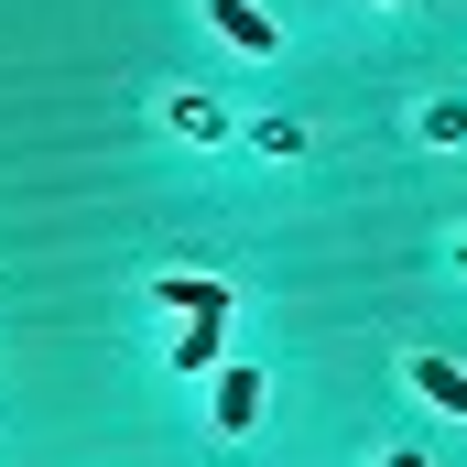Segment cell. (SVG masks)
Masks as SVG:
<instances>
[{
    "mask_svg": "<svg viewBox=\"0 0 467 467\" xmlns=\"http://www.w3.org/2000/svg\"><path fill=\"white\" fill-rule=\"evenodd\" d=\"M152 305L163 316H239V283H218V272H163Z\"/></svg>",
    "mask_w": 467,
    "mask_h": 467,
    "instance_id": "6da1fadb",
    "label": "cell"
},
{
    "mask_svg": "<svg viewBox=\"0 0 467 467\" xmlns=\"http://www.w3.org/2000/svg\"><path fill=\"white\" fill-rule=\"evenodd\" d=\"M380 11H391V0H380Z\"/></svg>",
    "mask_w": 467,
    "mask_h": 467,
    "instance_id": "52a82bcc",
    "label": "cell"
},
{
    "mask_svg": "<svg viewBox=\"0 0 467 467\" xmlns=\"http://www.w3.org/2000/svg\"><path fill=\"white\" fill-rule=\"evenodd\" d=\"M218 358H229V316H185V327H174V369H185V380H207Z\"/></svg>",
    "mask_w": 467,
    "mask_h": 467,
    "instance_id": "277c9868",
    "label": "cell"
},
{
    "mask_svg": "<svg viewBox=\"0 0 467 467\" xmlns=\"http://www.w3.org/2000/svg\"><path fill=\"white\" fill-rule=\"evenodd\" d=\"M413 391H424L435 413H457V424H467V369H457V358H435V348H424V358H413Z\"/></svg>",
    "mask_w": 467,
    "mask_h": 467,
    "instance_id": "5b68a950",
    "label": "cell"
},
{
    "mask_svg": "<svg viewBox=\"0 0 467 467\" xmlns=\"http://www.w3.org/2000/svg\"><path fill=\"white\" fill-rule=\"evenodd\" d=\"M207 33H218L229 55H272V44H283V22H272L261 0H207Z\"/></svg>",
    "mask_w": 467,
    "mask_h": 467,
    "instance_id": "7a4b0ae2",
    "label": "cell"
},
{
    "mask_svg": "<svg viewBox=\"0 0 467 467\" xmlns=\"http://www.w3.org/2000/svg\"><path fill=\"white\" fill-rule=\"evenodd\" d=\"M207 380H218V413H207V424H218V435H250V424H261V369H250V358H218Z\"/></svg>",
    "mask_w": 467,
    "mask_h": 467,
    "instance_id": "3957f363",
    "label": "cell"
},
{
    "mask_svg": "<svg viewBox=\"0 0 467 467\" xmlns=\"http://www.w3.org/2000/svg\"><path fill=\"white\" fill-rule=\"evenodd\" d=\"M380 467H424V446H391V457H380Z\"/></svg>",
    "mask_w": 467,
    "mask_h": 467,
    "instance_id": "8992f818",
    "label": "cell"
}]
</instances>
